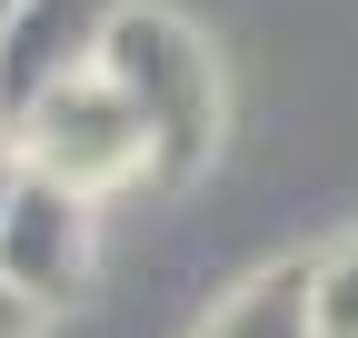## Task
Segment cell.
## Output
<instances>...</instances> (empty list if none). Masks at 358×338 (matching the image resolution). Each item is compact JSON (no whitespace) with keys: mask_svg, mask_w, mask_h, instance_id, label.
Returning a JSON list of instances; mask_svg holds the SVG:
<instances>
[{"mask_svg":"<svg viewBox=\"0 0 358 338\" xmlns=\"http://www.w3.org/2000/svg\"><path fill=\"white\" fill-rule=\"evenodd\" d=\"M100 80L129 100L150 140V179H189L219 149V119H229V90H219V50L199 40V20L159 10V0H120L100 30Z\"/></svg>","mask_w":358,"mask_h":338,"instance_id":"obj_1","label":"cell"},{"mask_svg":"<svg viewBox=\"0 0 358 338\" xmlns=\"http://www.w3.org/2000/svg\"><path fill=\"white\" fill-rule=\"evenodd\" d=\"M10 140H20V169H40V179H60V189H80V199H110V189H129V179H150V140H140L129 100L110 90L100 70L60 80Z\"/></svg>","mask_w":358,"mask_h":338,"instance_id":"obj_2","label":"cell"},{"mask_svg":"<svg viewBox=\"0 0 358 338\" xmlns=\"http://www.w3.org/2000/svg\"><path fill=\"white\" fill-rule=\"evenodd\" d=\"M90 259H100V199L20 169L10 209H0V288L30 309H70L90 288Z\"/></svg>","mask_w":358,"mask_h":338,"instance_id":"obj_3","label":"cell"},{"mask_svg":"<svg viewBox=\"0 0 358 338\" xmlns=\"http://www.w3.org/2000/svg\"><path fill=\"white\" fill-rule=\"evenodd\" d=\"M110 10H120V0H20V10H10V30H0V130H20L60 80L100 70Z\"/></svg>","mask_w":358,"mask_h":338,"instance_id":"obj_4","label":"cell"},{"mask_svg":"<svg viewBox=\"0 0 358 338\" xmlns=\"http://www.w3.org/2000/svg\"><path fill=\"white\" fill-rule=\"evenodd\" d=\"M189 338H308V259H268V269L239 279Z\"/></svg>","mask_w":358,"mask_h":338,"instance_id":"obj_5","label":"cell"},{"mask_svg":"<svg viewBox=\"0 0 358 338\" xmlns=\"http://www.w3.org/2000/svg\"><path fill=\"white\" fill-rule=\"evenodd\" d=\"M308 338H358V239L308 259Z\"/></svg>","mask_w":358,"mask_h":338,"instance_id":"obj_6","label":"cell"},{"mask_svg":"<svg viewBox=\"0 0 358 338\" xmlns=\"http://www.w3.org/2000/svg\"><path fill=\"white\" fill-rule=\"evenodd\" d=\"M0 338H40V309H30V299H10V288H0Z\"/></svg>","mask_w":358,"mask_h":338,"instance_id":"obj_7","label":"cell"},{"mask_svg":"<svg viewBox=\"0 0 358 338\" xmlns=\"http://www.w3.org/2000/svg\"><path fill=\"white\" fill-rule=\"evenodd\" d=\"M10 189H20V140L0 130V209H10Z\"/></svg>","mask_w":358,"mask_h":338,"instance_id":"obj_8","label":"cell"},{"mask_svg":"<svg viewBox=\"0 0 358 338\" xmlns=\"http://www.w3.org/2000/svg\"><path fill=\"white\" fill-rule=\"evenodd\" d=\"M10 10H20V0H0V30H10Z\"/></svg>","mask_w":358,"mask_h":338,"instance_id":"obj_9","label":"cell"}]
</instances>
